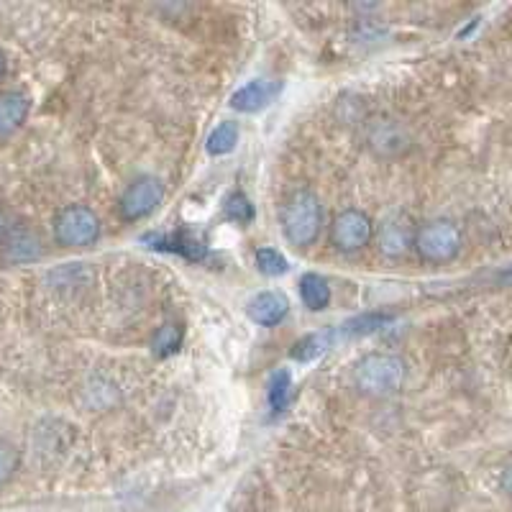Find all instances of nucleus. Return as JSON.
I'll list each match as a JSON object with an SVG mask.
<instances>
[{"mask_svg":"<svg viewBox=\"0 0 512 512\" xmlns=\"http://www.w3.org/2000/svg\"><path fill=\"white\" fill-rule=\"evenodd\" d=\"M280 223L285 239L292 246L308 249L318 241L320 231H323V203L308 187L292 190L282 203Z\"/></svg>","mask_w":512,"mask_h":512,"instance_id":"f257e3e1","label":"nucleus"},{"mask_svg":"<svg viewBox=\"0 0 512 512\" xmlns=\"http://www.w3.org/2000/svg\"><path fill=\"white\" fill-rule=\"evenodd\" d=\"M408 364L395 354H367L354 367V382L364 395L390 397L402 390Z\"/></svg>","mask_w":512,"mask_h":512,"instance_id":"f03ea898","label":"nucleus"},{"mask_svg":"<svg viewBox=\"0 0 512 512\" xmlns=\"http://www.w3.org/2000/svg\"><path fill=\"white\" fill-rule=\"evenodd\" d=\"M413 249L428 264H448L464 249V233L451 218H433L415 228Z\"/></svg>","mask_w":512,"mask_h":512,"instance_id":"7ed1b4c3","label":"nucleus"},{"mask_svg":"<svg viewBox=\"0 0 512 512\" xmlns=\"http://www.w3.org/2000/svg\"><path fill=\"white\" fill-rule=\"evenodd\" d=\"M54 239L67 249H88L100 239V218L88 205H64L54 216Z\"/></svg>","mask_w":512,"mask_h":512,"instance_id":"20e7f679","label":"nucleus"},{"mask_svg":"<svg viewBox=\"0 0 512 512\" xmlns=\"http://www.w3.org/2000/svg\"><path fill=\"white\" fill-rule=\"evenodd\" d=\"M364 144L374 157H400L410 149V131L397 118L374 116L364 126Z\"/></svg>","mask_w":512,"mask_h":512,"instance_id":"39448f33","label":"nucleus"},{"mask_svg":"<svg viewBox=\"0 0 512 512\" xmlns=\"http://www.w3.org/2000/svg\"><path fill=\"white\" fill-rule=\"evenodd\" d=\"M331 244L344 254H354L374 241V223L372 218L359 208L341 210L331 223Z\"/></svg>","mask_w":512,"mask_h":512,"instance_id":"423d86ee","label":"nucleus"},{"mask_svg":"<svg viewBox=\"0 0 512 512\" xmlns=\"http://www.w3.org/2000/svg\"><path fill=\"white\" fill-rule=\"evenodd\" d=\"M164 200V185L152 175L136 177L131 185L123 190L121 200H118V210H121L123 221H141V218L152 216L154 210L162 205Z\"/></svg>","mask_w":512,"mask_h":512,"instance_id":"0eeeda50","label":"nucleus"},{"mask_svg":"<svg viewBox=\"0 0 512 512\" xmlns=\"http://www.w3.org/2000/svg\"><path fill=\"white\" fill-rule=\"evenodd\" d=\"M374 241H377L379 254H384L387 259H400L413 249L415 228L408 218L392 216L382 223L379 231H374Z\"/></svg>","mask_w":512,"mask_h":512,"instance_id":"6e6552de","label":"nucleus"},{"mask_svg":"<svg viewBox=\"0 0 512 512\" xmlns=\"http://www.w3.org/2000/svg\"><path fill=\"white\" fill-rule=\"evenodd\" d=\"M246 313H249V318L254 320V323H259V326L264 328L280 326L282 320L287 318V313H290V300H287L282 292H259V295H254L249 300Z\"/></svg>","mask_w":512,"mask_h":512,"instance_id":"1a4fd4ad","label":"nucleus"},{"mask_svg":"<svg viewBox=\"0 0 512 512\" xmlns=\"http://www.w3.org/2000/svg\"><path fill=\"white\" fill-rule=\"evenodd\" d=\"M280 93V85L272 80H251L244 88H239L231 95V108L239 113H256L267 108L274 100V95Z\"/></svg>","mask_w":512,"mask_h":512,"instance_id":"9d476101","label":"nucleus"},{"mask_svg":"<svg viewBox=\"0 0 512 512\" xmlns=\"http://www.w3.org/2000/svg\"><path fill=\"white\" fill-rule=\"evenodd\" d=\"M31 111V98L26 93H3L0 95V139L11 136L13 131L24 126Z\"/></svg>","mask_w":512,"mask_h":512,"instance_id":"9b49d317","label":"nucleus"},{"mask_svg":"<svg viewBox=\"0 0 512 512\" xmlns=\"http://www.w3.org/2000/svg\"><path fill=\"white\" fill-rule=\"evenodd\" d=\"M3 256L8 262H34L41 256V241L36 233L26 231V228H16V231L6 233L3 241Z\"/></svg>","mask_w":512,"mask_h":512,"instance_id":"f8f14e48","label":"nucleus"},{"mask_svg":"<svg viewBox=\"0 0 512 512\" xmlns=\"http://www.w3.org/2000/svg\"><path fill=\"white\" fill-rule=\"evenodd\" d=\"M146 244H152V249H167L175 254L187 256V259H203L205 244L192 236V233H172V236H146Z\"/></svg>","mask_w":512,"mask_h":512,"instance_id":"ddd939ff","label":"nucleus"},{"mask_svg":"<svg viewBox=\"0 0 512 512\" xmlns=\"http://www.w3.org/2000/svg\"><path fill=\"white\" fill-rule=\"evenodd\" d=\"M300 297H303L305 308L318 313V310H326L331 303V287H328L326 277L320 274L308 272L300 277Z\"/></svg>","mask_w":512,"mask_h":512,"instance_id":"4468645a","label":"nucleus"},{"mask_svg":"<svg viewBox=\"0 0 512 512\" xmlns=\"http://www.w3.org/2000/svg\"><path fill=\"white\" fill-rule=\"evenodd\" d=\"M182 338H185V331H182L180 323H164L162 328L157 331V336L152 338V354L157 359H169V356H175L182 346Z\"/></svg>","mask_w":512,"mask_h":512,"instance_id":"2eb2a0df","label":"nucleus"},{"mask_svg":"<svg viewBox=\"0 0 512 512\" xmlns=\"http://www.w3.org/2000/svg\"><path fill=\"white\" fill-rule=\"evenodd\" d=\"M236 144H239V123L223 121L210 131L208 144L205 146H208V152L213 157H223V154H231L236 149Z\"/></svg>","mask_w":512,"mask_h":512,"instance_id":"dca6fc26","label":"nucleus"},{"mask_svg":"<svg viewBox=\"0 0 512 512\" xmlns=\"http://www.w3.org/2000/svg\"><path fill=\"white\" fill-rule=\"evenodd\" d=\"M269 408L274 415L285 413L292 397V377L287 369H280L269 377Z\"/></svg>","mask_w":512,"mask_h":512,"instance_id":"f3484780","label":"nucleus"},{"mask_svg":"<svg viewBox=\"0 0 512 512\" xmlns=\"http://www.w3.org/2000/svg\"><path fill=\"white\" fill-rule=\"evenodd\" d=\"M336 341V331H323V333H310L303 341H297L295 349H292V359L297 361H310L315 356H320L323 351H328V346Z\"/></svg>","mask_w":512,"mask_h":512,"instance_id":"a211bd4d","label":"nucleus"},{"mask_svg":"<svg viewBox=\"0 0 512 512\" xmlns=\"http://www.w3.org/2000/svg\"><path fill=\"white\" fill-rule=\"evenodd\" d=\"M384 323H390V315H379V313L359 315V318L349 320V323L336 328V341L344 336H369V333L379 331Z\"/></svg>","mask_w":512,"mask_h":512,"instance_id":"6ab92c4d","label":"nucleus"},{"mask_svg":"<svg viewBox=\"0 0 512 512\" xmlns=\"http://www.w3.org/2000/svg\"><path fill=\"white\" fill-rule=\"evenodd\" d=\"M256 269L262 274H267V277H280V274H285L287 269H290V264H287L285 254H280L277 249H272V246H262V249L256 251Z\"/></svg>","mask_w":512,"mask_h":512,"instance_id":"aec40b11","label":"nucleus"},{"mask_svg":"<svg viewBox=\"0 0 512 512\" xmlns=\"http://www.w3.org/2000/svg\"><path fill=\"white\" fill-rule=\"evenodd\" d=\"M223 216H226V221L244 226V223L254 221V205H251V200L246 198L244 192H233L231 198L226 200Z\"/></svg>","mask_w":512,"mask_h":512,"instance_id":"412c9836","label":"nucleus"},{"mask_svg":"<svg viewBox=\"0 0 512 512\" xmlns=\"http://www.w3.org/2000/svg\"><path fill=\"white\" fill-rule=\"evenodd\" d=\"M18 464H21V454H18V448L13 446V443H8L0 438V487L16 477Z\"/></svg>","mask_w":512,"mask_h":512,"instance_id":"4be33fe9","label":"nucleus"},{"mask_svg":"<svg viewBox=\"0 0 512 512\" xmlns=\"http://www.w3.org/2000/svg\"><path fill=\"white\" fill-rule=\"evenodd\" d=\"M500 489L512 500V464L505 466V472H502V477H500Z\"/></svg>","mask_w":512,"mask_h":512,"instance_id":"5701e85b","label":"nucleus"},{"mask_svg":"<svg viewBox=\"0 0 512 512\" xmlns=\"http://www.w3.org/2000/svg\"><path fill=\"white\" fill-rule=\"evenodd\" d=\"M8 70V62H6V54L0 52V80H3V75H6Z\"/></svg>","mask_w":512,"mask_h":512,"instance_id":"b1692460","label":"nucleus"}]
</instances>
